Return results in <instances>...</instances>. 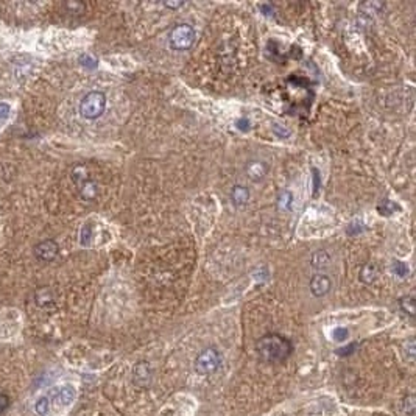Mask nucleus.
I'll return each instance as SVG.
<instances>
[{"instance_id": "nucleus-1", "label": "nucleus", "mask_w": 416, "mask_h": 416, "mask_svg": "<svg viewBox=\"0 0 416 416\" xmlns=\"http://www.w3.org/2000/svg\"><path fill=\"white\" fill-rule=\"evenodd\" d=\"M256 353L260 360L268 363H282L291 355V341L281 333H267L256 343Z\"/></svg>"}, {"instance_id": "nucleus-2", "label": "nucleus", "mask_w": 416, "mask_h": 416, "mask_svg": "<svg viewBox=\"0 0 416 416\" xmlns=\"http://www.w3.org/2000/svg\"><path fill=\"white\" fill-rule=\"evenodd\" d=\"M106 109V95L100 91H91L80 103V114L86 120H95L103 116Z\"/></svg>"}, {"instance_id": "nucleus-3", "label": "nucleus", "mask_w": 416, "mask_h": 416, "mask_svg": "<svg viewBox=\"0 0 416 416\" xmlns=\"http://www.w3.org/2000/svg\"><path fill=\"white\" fill-rule=\"evenodd\" d=\"M222 362H223V358H222V354L218 353V349L206 348L197 355V358H195L193 368L200 376H210V374H214L220 370Z\"/></svg>"}, {"instance_id": "nucleus-4", "label": "nucleus", "mask_w": 416, "mask_h": 416, "mask_svg": "<svg viewBox=\"0 0 416 416\" xmlns=\"http://www.w3.org/2000/svg\"><path fill=\"white\" fill-rule=\"evenodd\" d=\"M195 30L189 25V23H179V25L173 27V30L168 35V42L173 50H189L195 42Z\"/></svg>"}, {"instance_id": "nucleus-5", "label": "nucleus", "mask_w": 416, "mask_h": 416, "mask_svg": "<svg viewBox=\"0 0 416 416\" xmlns=\"http://www.w3.org/2000/svg\"><path fill=\"white\" fill-rule=\"evenodd\" d=\"M58 252H60V245L52 239L41 242L35 247V257L41 260V262H52L58 256Z\"/></svg>"}, {"instance_id": "nucleus-6", "label": "nucleus", "mask_w": 416, "mask_h": 416, "mask_svg": "<svg viewBox=\"0 0 416 416\" xmlns=\"http://www.w3.org/2000/svg\"><path fill=\"white\" fill-rule=\"evenodd\" d=\"M268 167L264 161L260 159H251L245 166V175L251 183H260L267 178Z\"/></svg>"}, {"instance_id": "nucleus-7", "label": "nucleus", "mask_w": 416, "mask_h": 416, "mask_svg": "<svg viewBox=\"0 0 416 416\" xmlns=\"http://www.w3.org/2000/svg\"><path fill=\"white\" fill-rule=\"evenodd\" d=\"M309 287H311V291L315 298H323L331 291L332 282L326 274H315L311 279V285H309Z\"/></svg>"}, {"instance_id": "nucleus-8", "label": "nucleus", "mask_w": 416, "mask_h": 416, "mask_svg": "<svg viewBox=\"0 0 416 416\" xmlns=\"http://www.w3.org/2000/svg\"><path fill=\"white\" fill-rule=\"evenodd\" d=\"M133 380L137 387H146L151 382V366L148 362H139L134 366Z\"/></svg>"}, {"instance_id": "nucleus-9", "label": "nucleus", "mask_w": 416, "mask_h": 416, "mask_svg": "<svg viewBox=\"0 0 416 416\" xmlns=\"http://www.w3.org/2000/svg\"><path fill=\"white\" fill-rule=\"evenodd\" d=\"M47 397L50 399V401L53 399V401L60 405H69L73 399H75V390H73V387H70V385L58 387V388H55L52 391V395H48Z\"/></svg>"}, {"instance_id": "nucleus-10", "label": "nucleus", "mask_w": 416, "mask_h": 416, "mask_svg": "<svg viewBox=\"0 0 416 416\" xmlns=\"http://www.w3.org/2000/svg\"><path fill=\"white\" fill-rule=\"evenodd\" d=\"M229 197H231L232 206L237 208V209H240V208H243V206L248 205V201H250V189H248V187H245V186L235 184L232 189H231V195H229Z\"/></svg>"}, {"instance_id": "nucleus-11", "label": "nucleus", "mask_w": 416, "mask_h": 416, "mask_svg": "<svg viewBox=\"0 0 416 416\" xmlns=\"http://www.w3.org/2000/svg\"><path fill=\"white\" fill-rule=\"evenodd\" d=\"M78 192H80L83 200L91 201V200H95V197L99 195V187H97V184L92 181V179H87L86 183L78 186Z\"/></svg>"}, {"instance_id": "nucleus-12", "label": "nucleus", "mask_w": 416, "mask_h": 416, "mask_svg": "<svg viewBox=\"0 0 416 416\" xmlns=\"http://www.w3.org/2000/svg\"><path fill=\"white\" fill-rule=\"evenodd\" d=\"M377 274H379V270L377 267L374 264H366L362 271H360V281L363 284H373L374 281L377 279Z\"/></svg>"}, {"instance_id": "nucleus-13", "label": "nucleus", "mask_w": 416, "mask_h": 416, "mask_svg": "<svg viewBox=\"0 0 416 416\" xmlns=\"http://www.w3.org/2000/svg\"><path fill=\"white\" fill-rule=\"evenodd\" d=\"M331 264V254L328 251L320 250L312 254V267L313 268H326Z\"/></svg>"}, {"instance_id": "nucleus-14", "label": "nucleus", "mask_w": 416, "mask_h": 416, "mask_svg": "<svg viewBox=\"0 0 416 416\" xmlns=\"http://www.w3.org/2000/svg\"><path fill=\"white\" fill-rule=\"evenodd\" d=\"M72 179H73V183H75L77 186H81L83 183H86L89 179V172H87L86 166L78 164L75 168H73L72 170Z\"/></svg>"}, {"instance_id": "nucleus-15", "label": "nucleus", "mask_w": 416, "mask_h": 416, "mask_svg": "<svg viewBox=\"0 0 416 416\" xmlns=\"http://www.w3.org/2000/svg\"><path fill=\"white\" fill-rule=\"evenodd\" d=\"M35 412L38 416H47L48 412H50V401H48L47 396L39 397L35 402Z\"/></svg>"}, {"instance_id": "nucleus-16", "label": "nucleus", "mask_w": 416, "mask_h": 416, "mask_svg": "<svg viewBox=\"0 0 416 416\" xmlns=\"http://www.w3.org/2000/svg\"><path fill=\"white\" fill-rule=\"evenodd\" d=\"M399 306H401V309L409 316L415 315V299H413V296H402L401 299H399Z\"/></svg>"}, {"instance_id": "nucleus-17", "label": "nucleus", "mask_w": 416, "mask_h": 416, "mask_svg": "<svg viewBox=\"0 0 416 416\" xmlns=\"http://www.w3.org/2000/svg\"><path fill=\"white\" fill-rule=\"evenodd\" d=\"M391 270H393L399 277H405L407 274H409V268H407V265L404 262H401V260H396Z\"/></svg>"}, {"instance_id": "nucleus-18", "label": "nucleus", "mask_w": 416, "mask_h": 416, "mask_svg": "<svg viewBox=\"0 0 416 416\" xmlns=\"http://www.w3.org/2000/svg\"><path fill=\"white\" fill-rule=\"evenodd\" d=\"M44 295H45V296L41 295V291H38V293H36V303H38L39 306H42V307H44L45 304H52V303H53L50 291H48L47 289H44Z\"/></svg>"}, {"instance_id": "nucleus-19", "label": "nucleus", "mask_w": 416, "mask_h": 416, "mask_svg": "<svg viewBox=\"0 0 416 416\" xmlns=\"http://www.w3.org/2000/svg\"><path fill=\"white\" fill-rule=\"evenodd\" d=\"M349 335V331L346 328H337L335 331H333V338H335L337 341H343L346 340Z\"/></svg>"}, {"instance_id": "nucleus-20", "label": "nucleus", "mask_w": 416, "mask_h": 416, "mask_svg": "<svg viewBox=\"0 0 416 416\" xmlns=\"http://www.w3.org/2000/svg\"><path fill=\"white\" fill-rule=\"evenodd\" d=\"M10 396L8 395H5V393H2V391H0V415H2L8 407H10Z\"/></svg>"}, {"instance_id": "nucleus-21", "label": "nucleus", "mask_w": 416, "mask_h": 416, "mask_svg": "<svg viewBox=\"0 0 416 416\" xmlns=\"http://www.w3.org/2000/svg\"><path fill=\"white\" fill-rule=\"evenodd\" d=\"M291 200H293L291 193H289V192H284V193H282V197H281V201H279L281 208L287 209V208H289V205H290V203H291Z\"/></svg>"}, {"instance_id": "nucleus-22", "label": "nucleus", "mask_w": 416, "mask_h": 416, "mask_svg": "<svg viewBox=\"0 0 416 416\" xmlns=\"http://www.w3.org/2000/svg\"><path fill=\"white\" fill-rule=\"evenodd\" d=\"M354 349H355V345L353 343V345H349L348 348H343V349L337 351V353H338L340 355H348V354H351V351H354Z\"/></svg>"}, {"instance_id": "nucleus-23", "label": "nucleus", "mask_w": 416, "mask_h": 416, "mask_svg": "<svg viewBox=\"0 0 416 416\" xmlns=\"http://www.w3.org/2000/svg\"><path fill=\"white\" fill-rule=\"evenodd\" d=\"M8 112H10V106L5 104V103H0V116L2 117H6Z\"/></svg>"}, {"instance_id": "nucleus-24", "label": "nucleus", "mask_w": 416, "mask_h": 416, "mask_svg": "<svg viewBox=\"0 0 416 416\" xmlns=\"http://www.w3.org/2000/svg\"><path fill=\"white\" fill-rule=\"evenodd\" d=\"M162 5H164L166 8H172V10H176V8L183 6V5H184V2H176V3H172V2H164Z\"/></svg>"}]
</instances>
